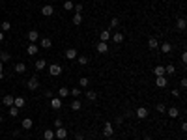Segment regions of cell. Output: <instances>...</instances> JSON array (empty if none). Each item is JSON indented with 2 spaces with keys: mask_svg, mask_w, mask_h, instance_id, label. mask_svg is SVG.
<instances>
[{
  "mask_svg": "<svg viewBox=\"0 0 187 140\" xmlns=\"http://www.w3.org/2000/svg\"><path fill=\"white\" fill-rule=\"evenodd\" d=\"M54 127H56V129H58V127H62V120H60V118L54 120Z\"/></svg>",
  "mask_w": 187,
  "mask_h": 140,
  "instance_id": "bcb514c9",
  "label": "cell"
},
{
  "mask_svg": "<svg viewBox=\"0 0 187 140\" xmlns=\"http://www.w3.org/2000/svg\"><path fill=\"white\" fill-rule=\"evenodd\" d=\"M45 97H47V99H53V97H54V95H53V90H47V92H45Z\"/></svg>",
  "mask_w": 187,
  "mask_h": 140,
  "instance_id": "f6af8a7d",
  "label": "cell"
},
{
  "mask_svg": "<svg viewBox=\"0 0 187 140\" xmlns=\"http://www.w3.org/2000/svg\"><path fill=\"white\" fill-rule=\"evenodd\" d=\"M2 79H4V71H2V73H0V81H2Z\"/></svg>",
  "mask_w": 187,
  "mask_h": 140,
  "instance_id": "f5cc1de1",
  "label": "cell"
},
{
  "mask_svg": "<svg viewBox=\"0 0 187 140\" xmlns=\"http://www.w3.org/2000/svg\"><path fill=\"white\" fill-rule=\"evenodd\" d=\"M103 135H105L107 138H110L114 135V127H112V123H110V122H107L105 125H103Z\"/></svg>",
  "mask_w": 187,
  "mask_h": 140,
  "instance_id": "7a4b0ae2",
  "label": "cell"
},
{
  "mask_svg": "<svg viewBox=\"0 0 187 140\" xmlns=\"http://www.w3.org/2000/svg\"><path fill=\"white\" fill-rule=\"evenodd\" d=\"M182 62H184V64H187V53H185V51L182 53Z\"/></svg>",
  "mask_w": 187,
  "mask_h": 140,
  "instance_id": "c3c4849f",
  "label": "cell"
},
{
  "mask_svg": "<svg viewBox=\"0 0 187 140\" xmlns=\"http://www.w3.org/2000/svg\"><path fill=\"white\" fill-rule=\"evenodd\" d=\"M49 73L53 75V77H60L62 75V66L60 64H53V66H49Z\"/></svg>",
  "mask_w": 187,
  "mask_h": 140,
  "instance_id": "6da1fadb",
  "label": "cell"
},
{
  "mask_svg": "<svg viewBox=\"0 0 187 140\" xmlns=\"http://www.w3.org/2000/svg\"><path fill=\"white\" fill-rule=\"evenodd\" d=\"M75 140H84V135L79 131V133H75Z\"/></svg>",
  "mask_w": 187,
  "mask_h": 140,
  "instance_id": "7bdbcfd3",
  "label": "cell"
},
{
  "mask_svg": "<svg viewBox=\"0 0 187 140\" xmlns=\"http://www.w3.org/2000/svg\"><path fill=\"white\" fill-rule=\"evenodd\" d=\"M43 138H45V140H53L54 138V131L53 129H45V131H43Z\"/></svg>",
  "mask_w": 187,
  "mask_h": 140,
  "instance_id": "ffe728a7",
  "label": "cell"
},
{
  "mask_svg": "<svg viewBox=\"0 0 187 140\" xmlns=\"http://www.w3.org/2000/svg\"><path fill=\"white\" fill-rule=\"evenodd\" d=\"M25 71H26V66H25V64H23V62H19L17 66H15V73L23 75V73H25Z\"/></svg>",
  "mask_w": 187,
  "mask_h": 140,
  "instance_id": "7402d4cb",
  "label": "cell"
},
{
  "mask_svg": "<svg viewBox=\"0 0 187 140\" xmlns=\"http://www.w3.org/2000/svg\"><path fill=\"white\" fill-rule=\"evenodd\" d=\"M88 84H90V81L86 77H81V79H79V86H88Z\"/></svg>",
  "mask_w": 187,
  "mask_h": 140,
  "instance_id": "f35d334b",
  "label": "cell"
},
{
  "mask_svg": "<svg viewBox=\"0 0 187 140\" xmlns=\"http://www.w3.org/2000/svg\"><path fill=\"white\" fill-rule=\"evenodd\" d=\"M170 94H172V95H174V97H180V90H178V88H174V90H172V92H170Z\"/></svg>",
  "mask_w": 187,
  "mask_h": 140,
  "instance_id": "7dc6e473",
  "label": "cell"
},
{
  "mask_svg": "<svg viewBox=\"0 0 187 140\" xmlns=\"http://www.w3.org/2000/svg\"><path fill=\"white\" fill-rule=\"evenodd\" d=\"M13 107H17V109L26 107V99H25V97H15V99H13Z\"/></svg>",
  "mask_w": 187,
  "mask_h": 140,
  "instance_id": "8fae6325",
  "label": "cell"
},
{
  "mask_svg": "<svg viewBox=\"0 0 187 140\" xmlns=\"http://www.w3.org/2000/svg\"><path fill=\"white\" fill-rule=\"evenodd\" d=\"M118 25H120V21H118L116 17H114V19H110V28H116Z\"/></svg>",
  "mask_w": 187,
  "mask_h": 140,
  "instance_id": "60d3db41",
  "label": "cell"
},
{
  "mask_svg": "<svg viewBox=\"0 0 187 140\" xmlns=\"http://www.w3.org/2000/svg\"><path fill=\"white\" fill-rule=\"evenodd\" d=\"M155 86H157V88H161V90H163L165 86H169V81H166L165 75H163V77H155Z\"/></svg>",
  "mask_w": 187,
  "mask_h": 140,
  "instance_id": "52a82bcc",
  "label": "cell"
},
{
  "mask_svg": "<svg viewBox=\"0 0 187 140\" xmlns=\"http://www.w3.org/2000/svg\"><path fill=\"white\" fill-rule=\"evenodd\" d=\"M0 41H4V32L0 30Z\"/></svg>",
  "mask_w": 187,
  "mask_h": 140,
  "instance_id": "681fc988",
  "label": "cell"
},
{
  "mask_svg": "<svg viewBox=\"0 0 187 140\" xmlns=\"http://www.w3.org/2000/svg\"><path fill=\"white\" fill-rule=\"evenodd\" d=\"M69 94L73 95V97H79V95H81V88H71Z\"/></svg>",
  "mask_w": 187,
  "mask_h": 140,
  "instance_id": "74e56055",
  "label": "cell"
},
{
  "mask_svg": "<svg viewBox=\"0 0 187 140\" xmlns=\"http://www.w3.org/2000/svg\"><path fill=\"white\" fill-rule=\"evenodd\" d=\"M155 110H157V112H161V114H163V112H166L165 103H157V105H155Z\"/></svg>",
  "mask_w": 187,
  "mask_h": 140,
  "instance_id": "e575fe53",
  "label": "cell"
},
{
  "mask_svg": "<svg viewBox=\"0 0 187 140\" xmlns=\"http://www.w3.org/2000/svg\"><path fill=\"white\" fill-rule=\"evenodd\" d=\"M77 56H79V54H77V49H67V51H66V58L69 60V62H71V60H75Z\"/></svg>",
  "mask_w": 187,
  "mask_h": 140,
  "instance_id": "7c38bea8",
  "label": "cell"
},
{
  "mask_svg": "<svg viewBox=\"0 0 187 140\" xmlns=\"http://www.w3.org/2000/svg\"><path fill=\"white\" fill-rule=\"evenodd\" d=\"M124 123V116H116V125H122Z\"/></svg>",
  "mask_w": 187,
  "mask_h": 140,
  "instance_id": "ee69618b",
  "label": "cell"
},
{
  "mask_svg": "<svg viewBox=\"0 0 187 140\" xmlns=\"http://www.w3.org/2000/svg\"><path fill=\"white\" fill-rule=\"evenodd\" d=\"M73 10H75V13H82V10H84V8H82V4H75Z\"/></svg>",
  "mask_w": 187,
  "mask_h": 140,
  "instance_id": "ab89813d",
  "label": "cell"
},
{
  "mask_svg": "<svg viewBox=\"0 0 187 140\" xmlns=\"http://www.w3.org/2000/svg\"><path fill=\"white\" fill-rule=\"evenodd\" d=\"M73 6H75V4L71 2V0H67V2H64V10H67V11H71V10H73Z\"/></svg>",
  "mask_w": 187,
  "mask_h": 140,
  "instance_id": "d590c367",
  "label": "cell"
},
{
  "mask_svg": "<svg viewBox=\"0 0 187 140\" xmlns=\"http://www.w3.org/2000/svg\"><path fill=\"white\" fill-rule=\"evenodd\" d=\"M2 120H4V118H2V114H0V123H2Z\"/></svg>",
  "mask_w": 187,
  "mask_h": 140,
  "instance_id": "db71d44e",
  "label": "cell"
},
{
  "mask_svg": "<svg viewBox=\"0 0 187 140\" xmlns=\"http://www.w3.org/2000/svg\"><path fill=\"white\" fill-rule=\"evenodd\" d=\"M82 103L81 101H71V110H81Z\"/></svg>",
  "mask_w": 187,
  "mask_h": 140,
  "instance_id": "836d02e7",
  "label": "cell"
},
{
  "mask_svg": "<svg viewBox=\"0 0 187 140\" xmlns=\"http://www.w3.org/2000/svg\"><path fill=\"white\" fill-rule=\"evenodd\" d=\"M45 66H47V62L43 58H39V60H36V69L38 71H41V69H45Z\"/></svg>",
  "mask_w": 187,
  "mask_h": 140,
  "instance_id": "44dd1931",
  "label": "cell"
},
{
  "mask_svg": "<svg viewBox=\"0 0 187 140\" xmlns=\"http://www.w3.org/2000/svg\"><path fill=\"white\" fill-rule=\"evenodd\" d=\"M144 140H153V138L152 137H144Z\"/></svg>",
  "mask_w": 187,
  "mask_h": 140,
  "instance_id": "816d5d0a",
  "label": "cell"
},
{
  "mask_svg": "<svg viewBox=\"0 0 187 140\" xmlns=\"http://www.w3.org/2000/svg\"><path fill=\"white\" fill-rule=\"evenodd\" d=\"M13 99H15V97H11V95H4L2 105H4V107H11V105H13Z\"/></svg>",
  "mask_w": 187,
  "mask_h": 140,
  "instance_id": "ac0fdd59",
  "label": "cell"
},
{
  "mask_svg": "<svg viewBox=\"0 0 187 140\" xmlns=\"http://www.w3.org/2000/svg\"><path fill=\"white\" fill-rule=\"evenodd\" d=\"M38 45H36V43H30V45H28V49H26V53H28L30 56H34V54H38Z\"/></svg>",
  "mask_w": 187,
  "mask_h": 140,
  "instance_id": "e0dca14e",
  "label": "cell"
},
{
  "mask_svg": "<svg viewBox=\"0 0 187 140\" xmlns=\"http://www.w3.org/2000/svg\"><path fill=\"white\" fill-rule=\"evenodd\" d=\"M99 38H101V41H109L110 39V32L109 30H101V36H99Z\"/></svg>",
  "mask_w": 187,
  "mask_h": 140,
  "instance_id": "f1b7e54d",
  "label": "cell"
},
{
  "mask_svg": "<svg viewBox=\"0 0 187 140\" xmlns=\"http://www.w3.org/2000/svg\"><path fill=\"white\" fill-rule=\"evenodd\" d=\"M51 109L60 110V109H62V99H60V97H53V99H51Z\"/></svg>",
  "mask_w": 187,
  "mask_h": 140,
  "instance_id": "ba28073f",
  "label": "cell"
},
{
  "mask_svg": "<svg viewBox=\"0 0 187 140\" xmlns=\"http://www.w3.org/2000/svg\"><path fill=\"white\" fill-rule=\"evenodd\" d=\"M86 99H88V101H95V99H97V92L88 90V92H86Z\"/></svg>",
  "mask_w": 187,
  "mask_h": 140,
  "instance_id": "603a6c76",
  "label": "cell"
},
{
  "mask_svg": "<svg viewBox=\"0 0 187 140\" xmlns=\"http://www.w3.org/2000/svg\"><path fill=\"white\" fill-rule=\"evenodd\" d=\"M81 23H82V13H75V15H73V25L79 26Z\"/></svg>",
  "mask_w": 187,
  "mask_h": 140,
  "instance_id": "4316f807",
  "label": "cell"
},
{
  "mask_svg": "<svg viewBox=\"0 0 187 140\" xmlns=\"http://www.w3.org/2000/svg\"><path fill=\"white\" fill-rule=\"evenodd\" d=\"M21 125H23V129H26V131H28V129H32L34 122H32L30 118H25V120H23V123H21Z\"/></svg>",
  "mask_w": 187,
  "mask_h": 140,
  "instance_id": "d6986e66",
  "label": "cell"
},
{
  "mask_svg": "<svg viewBox=\"0 0 187 140\" xmlns=\"http://www.w3.org/2000/svg\"><path fill=\"white\" fill-rule=\"evenodd\" d=\"M166 114H169V118H172V120H176L178 116H180V110L176 109V107H170V109H166Z\"/></svg>",
  "mask_w": 187,
  "mask_h": 140,
  "instance_id": "30bf717a",
  "label": "cell"
},
{
  "mask_svg": "<svg viewBox=\"0 0 187 140\" xmlns=\"http://www.w3.org/2000/svg\"><path fill=\"white\" fill-rule=\"evenodd\" d=\"M26 88H28V90H32V92H36L39 88V79L38 77H32L28 82H26Z\"/></svg>",
  "mask_w": 187,
  "mask_h": 140,
  "instance_id": "3957f363",
  "label": "cell"
},
{
  "mask_svg": "<svg viewBox=\"0 0 187 140\" xmlns=\"http://www.w3.org/2000/svg\"><path fill=\"white\" fill-rule=\"evenodd\" d=\"M38 39H39L38 30H30V32H28V41H30V43H36Z\"/></svg>",
  "mask_w": 187,
  "mask_h": 140,
  "instance_id": "4fadbf2b",
  "label": "cell"
},
{
  "mask_svg": "<svg viewBox=\"0 0 187 140\" xmlns=\"http://www.w3.org/2000/svg\"><path fill=\"white\" fill-rule=\"evenodd\" d=\"M176 73V67L172 66V64H169V66H165V75H174Z\"/></svg>",
  "mask_w": 187,
  "mask_h": 140,
  "instance_id": "d4e9b609",
  "label": "cell"
},
{
  "mask_svg": "<svg viewBox=\"0 0 187 140\" xmlns=\"http://www.w3.org/2000/svg\"><path fill=\"white\" fill-rule=\"evenodd\" d=\"M8 109H10V116H11V118L19 116V109H17V107H13V105H11V107H8Z\"/></svg>",
  "mask_w": 187,
  "mask_h": 140,
  "instance_id": "1f68e13d",
  "label": "cell"
},
{
  "mask_svg": "<svg viewBox=\"0 0 187 140\" xmlns=\"http://www.w3.org/2000/svg\"><path fill=\"white\" fill-rule=\"evenodd\" d=\"M170 51H172V45H170L169 41H165V43H161V53L163 54H169Z\"/></svg>",
  "mask_w": 187,
  "mask_h": 140,
  "instance_id": "9a60e30c",
  "label": "cell"
},
{
  "mask_svg": "<svg viewBox=\"0 0 187 140\" xmlns=\"http://www.w3.org/2000/svg\"><path fill=\"white\" fill-rule=\"evenodd\" d=\"M51 45H53V41H51L49 38H43L41 39V47H43V49H51Z\"/></svg>",
  "mask_w": 187,
  "mask_h": 140,
  "instance_id": "83f0119b",
  "label": "cell"
},
{
  "mask_svg": "<svg viewBox=\"0 0 187 140\" xmlns=\"http://www.w3.org/2000/svg\"><path fill=\"white\" fill-rule=\"evenodd\" d=\"M77 60H79L81 66H86V64H88V56H77Z\"/></svg>",
  "mask_w": 187,
  "mask_h": 140,
  "instance_id": "8d00e7d4",
  "label": "cell"
},
{
  "mask_svg": "<svg viewBox=\"0 0 187 140\" xmlns=\"http://www.w3.org/2000/svg\"><path fill=\"white\" fill-rule=\"evenodd\" d=\"M54 137H56L58 140H66L67 138V129H64V125L58 127V129L54 131Z\"/></svg>",
  "mask_w": 187,
  "mask_h": 140,
  "instance_id": "277c9868",
  "label": "cell"
},
{
  "mask_svg": "<svg viewBox=\"0 0 187 140\" xmlns=\"http://www.w3.org/2000/svg\"><path fill=\"white\" fill-rule=\"evenodd\" d=\"M153 75L155 77H163L165 75V66H155L153 67Z\"/></svg>",
  "mask_w": 187,
  "mask_h": 140,
  "instance_id": "2e32d148",
  "label": "cell"
},
{
  "mask_svg": "<svg viewBox=\"0 0 187 140\" xmlns=\"http://www.w3.org/2000/svg\"><path fill=\"white\" fill-rule=\"evenodd\" d=\"M58 95H60V99H62V97H67V95H69V88L62 86L60 90H58Z\"/></svg>",
  "mask_w": 187,
  "mask_h": 140,
  "instance_id": "484cf974",
  "label": "cell"
},
{
  "mask_svg": "<svg viewBox=\"0 0 187 140\" xmlns=\"http://www.w3.org/2000/svg\"><path fill=\"white\" fill-rule=\"evenodd\" d=\"M148 47H150L152 51H153V49H157V47H159V41H157L155 38H150V39H148Z\"/></svg>",
  "mask_w": 187,
  "mask_h": 140,
  "instance_id": "cb8c5ba5",
  "label": "cell"
},
{
  "mask_svg": "<svg viewBox=\"0 0 187 140\" xmlns=\"http://www.w3.org/2000/svg\"><path fill=\"white\" fill-rule=\"evenodd\" d=\"M112 41H116V43H122V41H124V34H120V32H116V34L112 36Z\"/></svg>",
  "mask_w": 187,
  "mask_h": 140,
  "instance_id": "f546056e",
  "label": "cell"
},
{
  "mask_svg": "<svg viewBox=\"0 0 187 140\" xmlns=\"http://www.w3.org/2000/svg\"><path fill=\"white\" fill-rule=\"evenodd\" d=\"M0 30L2 32H8V30H11V23H8V21H4L2 25H0Z\"/></svg>",
  "mask_w": 187,
  "mask_h": 140,
  "instance_id": "d6a6232c",
  "label": "cell"
},
{
  "mask_svg": "<svg viewBox=\"0 0 187 140\" xmlns=\"http://www.w3.org/2000/svg\"><path fill=\"white\" fill-rule=\"evenodd\" d=\"M137 118L138 120L148 118V109H146V107H138V109H137Z\"/></svg>",
  "mask_w": 187,
  "mask_h": 140,
  "instance_id": "9c48e42d",
  "label": "cell"
},
{
  "mask_svg": "<svg viewBox=\"0 0 187 140\" xmlns=\"http://www.w3.org/2000/svg\"><path fill=\"white\" fill-rule=\"evenodd\" d=\"M185 26H187V21H185L184 17H180V19L176 21V28H178L180 32H184V30H185Z\"/></svg>",
  "mask_w": 187,
  "mask_h": 140,
  "instance_id": "5bb4252c",
  "label": "cell"
},
{
  "mask_svg": "<svg viewBox=\"0 0 187 140\" xmlns=\"http://www.w3.org/2000/svg\"><path fill=\"white\" fill-rule=\"evenodd\" d=\"M53 13H54V8L51 6V4H47V6L41 8V15H43V17H51Z\"/></svg>",
  "mask_w": 187,
  "mask_h": 140,
  "instance_id": "5b68a950",
  "label": "cell"
},
{
  "mask_svg": "<svg viewBox=\"0 0 187 140\" xmlns=\"http://www.w3.org/2000/svg\"><path fill=\"white\" fill-rule=\"evenodd\" d=\"M180 88H184V90L187 88V79H185V77H184V79H182V81H180Z\"/></svg>",
  "mask_w": 187,
  "mask_h": 140,
  "instance_id": "b9f144b4",
  "label": "cell"
},
{
  "mask_svg": "<svg viewBox=\"0 0 187 140\" xmlns=\"http://www.w3.org/2000/svg\"><path fill=\"white\" fill-rule=\"evenodd\" d=\"M11 56H10V53H6V51H2V53H0V62H8V60H10Z\"/></svg>",
  "mask_w": 187,
  "mask_h": 140,
  "instance_id": "4dcf8cb0",
  "label": "cell"
},
{
  "mask_svg": "<svg viewBox=\"0 0 187 140\" xmlns=\"http://www.w3.org/2000/svg\"><path fill=\"white\" fill-rule=\"evenodd\" d=\"M2 67H4V64H2V62H0V73H2Z\"/></svg>",
  "mask_w": 187,
  "mask_h": 140,
  "instance_id": "f907efd6",
  "label": "cell"
},
{
  "mask_svg": "<svg viewBox=\"0 0 187 140\" xmlns=\"http://www.w3.org/2000/svg\"><path fill=\"white\" fill-rule=\"evenodd\" d=\"M95 49H97V53H99V54L109 53V45H107V41H99L97 45H95Z\"/></svg>",
  "mask_w": 187,
  "mask_h": 140,
  "instance_id": "8992f818",
  "label": "cell"
}]
</instances>
